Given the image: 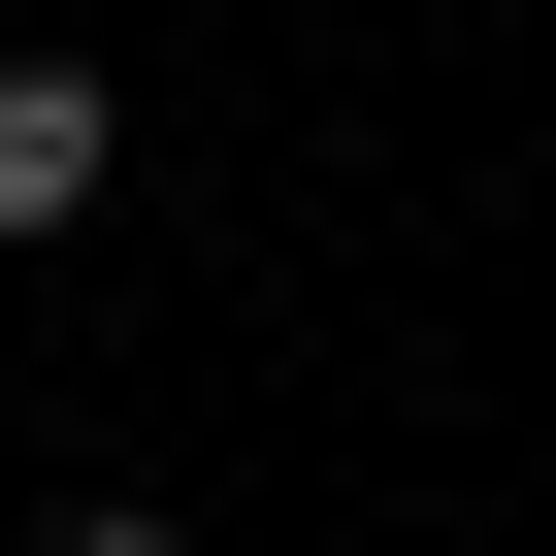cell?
<instances>
[{
	"label": "cell",
	"instance_id": "7a4b0ae2",
	"mask_svg": "<svg viewBox=\"0 0 556 556\" xmlns=\"http://www.w3.org/2000/svg\"><path fill=\"white\" fill-rule=\"evenodd\" d=\"M66 556H164V523H66Z\"/></svg>",
	"mask_w": 556,
	"mask_h": 556
},
{
	"label": "cell",
	"instance_id": "6da1fadb",
	"mask_svg": "<svg viewBox=\"0 0 556 556\" xmlns=\"http://www.w3.org/2000/svg\"><path fill=\"white\" fill-rule=\"evenodd\" d=\"M99 164H131V99H99V66H0V229H66Z\"/></svg>",
	"mask_w": 556,
	"mask_h": 556
}]
</instances>
